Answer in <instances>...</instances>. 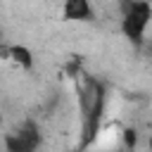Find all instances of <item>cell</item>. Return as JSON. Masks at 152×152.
<instances>
[{"mask_svg":"<svg viewBox=\"0 0 152 152\" xmlns=\"http://www.w3.org/2000/svg\"><path fill=\"white\" fill-rule=\"evenodd\" d=\"M78 102H81V145L78 150H88L97 133H100V124H102V116H104V102H107V95H104V86L102 81L88 76L78 90Z\"/></svg>","mask_w":152,"mask_h":152,"instance_id":"cell-1","label":"cell"},{"mask_svg":"<svg viewBox=\"0 0 152 152\" xmlns=\"http://www.w3.org/2000/svg\"><path fill=\"white\" fill-rule=\"evenodd\" d=\"M7 55H10V59L17 64V66H21V69H33V64H36V59H33V52L26 48V45H12L10 50H7Z\"/></svg>","mask_w":152,"mask_h":152,"instance_id":"cell-5","label":"cell"},{"mask_svg":"<svg viewBox=\"0 0 152 152\" xmlns=\"http://www.w3.org/2000/svg\"><path fill=\"white\" fill-rule=\"evenodd\" d=\"M62 17L66 21H90L93 19V5H90V0H64Z\"/></svg>","mask_w":152,"mask_h":152,"instance_id":"cell-4","label":"cell"},{"mask_svg":"<svg viewBox=\"0 0 152 152\" xmlns=\"http://www.w3.org/2000/svg\"><path fill=\"white\" fill-rule=\"evenodd\" d=\"M150 21L152 5L147 0H121V33L133 45H142Z\"/></svg>","mask_w":152,"mask_h":152,"instance_id":"cell-2","label":"cell"},{"mask_svg":"<svg viewBox=\"0 0 152 152\" xmlns=\"http://www.w3.org/2000/svg\"><path fill=\"white\" fill-rule=\"evenodd\" d=\"M40 147V131L33 121H26L17 133L7 138V152H38Z\"/></svg>","mask_w":152,"mask_h":152,"instance_id":"cell-3","label":"cell"},{"mask_svg":"<svg viewBox=\"0 0 152 152\" xmlns=\"http://www.w3.org/2000/svg\"><path fill=\"white\" fill-rule=\"evenodd\" d=\"M147 147H150V152H152V133H150V140H147Z\"/></svg>","mask_w":152,"mask_h":152,"instance_id":"cell-7","label":"cell"},{"mask_svg":"<svg viewBox=\"0 0 152 152\" xmlns=\"http://www.w3.org/2000/svg\"><path fill=\"white\" fill-rule=\"evenodd\" d=\"M138 145V131L135 128H126L124 131V147L126 150H135Z\"/></svg>","mask_w":152,"mask_h":152,"instance_id":"cell-6","label":"cell"}]
</instances>
